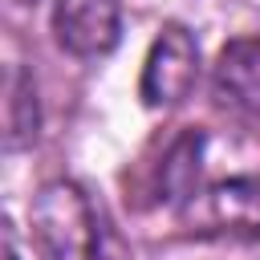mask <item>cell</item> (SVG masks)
Instances as JSON below:
<instances>
[{
	"mask_svg": "<svg viewBox=\"0 0 260 260\" xmlns=\"http://www.w3.org/2000/svg\"><path fill=\"white\" fill-rule=\"evenodd\" d=\"M28 223H32L41 260H98L102 252L93 207L77 183H65V179L45 183L32 195Z\"/></svg>",
	"mask_w": 260,
	"mask_h": 260,
	"instance_id": "cell-1",
	"label": "cell"
},
{
	"mask_svg": "<svg viewBox=\"0 0 260 260\" xmlns=\"http://www.w3.org/2000/svg\"><path fill=\"white\" fill-rule=\"evenodd\" d=\"M195 77H199V45H195V37L179 20L162 24V32L154 37V45L146 53V65H142V85H138L142 102L150 110L179 106L191 93Z\"/></svg>",
	"mask_w": 260,
	"mask_h": 260,
	"instance_id": "cell-2",
	"label": "cell"
},
{
	"mask_svg": "<svg viewBox=\"0 0 260 260\" xmlns=\"http://www.w3.org/2000/svg\"><path fill=\"white\" fill-rule=\"evenodd\" d=\"M53 32H57V45L73 57H85V61L106 57L118 49L122 8L118 0H57Z\"/></svg>",
	"mask_w": 260,
	"mask_h": 260,
	"instance_id": "cell-3",
	"label": "cell"
},
{
	"mask_svg": "<svg viewBox=\"0 0 260 260\" xmlns=\"http://www.w3.org/2000/svg\"><path fill=\"white\" fill-rule=\"evenodd\" d=\"M199 232L236 236V240H260V179H223L203 191L195 207Z\"/></svg>",
	"mask_w": 260,
	"mask_h": 260,
	"instance_id": "cell-4",
	"label": "cell"
},
{
	"mask_svg": "<svg viewBox=\"0 0 260 260\" xmlns=\"http://www.w3.org/2000/svg\"><path fill=\"white\" fill-rule=\"evenodd\" d=\"M215 98L240 114L260 118V37H240L223 45L215 61Z\"/></svg>",
	"mask_w": 260,
	"mask_h": 260,
	"instance_id": "cell-5",
	"label": "cell"
},
{
	"mask_svg": "<svg viewBox=\"0 0 260 260\" xmlns=\"http://www.w3.org/2000/svg\"><path fill=\"white\" fill-rule=\"evenodd\" d=\"M199 150H203V134L199 130H187L183 138L171 142L162 167H158V191L162 199L171 203H187L195 195V183H199Z\"/></svg>",
	"mask_w": 260,
	"mask_h": 260,
	"instance_id": "cell-6",
	"label": "cell"
},
{
	"mask_svg": "<svg viewBox=\"0 0 260 260\" xmlns=\"http://www.w3.org/2000/svg\"><path fill=\"white\" fill-rule=\"evenodd\" d=\"M4 126H8V150L24 146L37 138V93H32V81L12 65L8 77H4Z\"/></svg>",
	"mask_w": 260,
	"mask_h": 260,
	"instance_id": "cell-7",
	"label": "cell"
},
{
	"mask_svg": "<svg viewBox=\"0 0 260 260\" xmlns=\"http://www.w3.org/2000/svg\"><path fill=\"white\" fill-rule=\"evenodd\" d=\"M12 4H32V0H12Z\"/></svg>",
	"mask_w": 260,
	"mask_h": 260,
	"instance_id": "cell-8",
	"label": "cell"
}]
</instances>
